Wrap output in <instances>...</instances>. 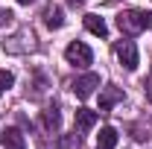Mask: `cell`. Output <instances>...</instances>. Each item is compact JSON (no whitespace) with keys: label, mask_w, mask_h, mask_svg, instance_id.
<instances>
[{"label":"cell","mask_w":152,"mask_h":149,"mask_svg":"<svg viewBox=\"0 0 152 149\" xmlns=\"http://www.w3.org/2000/svg\"><path fill=\"white\" fill-rule=\"evenodd\" d=\"M35 47H38V44H35V32H32L29 26H20L12 38L3 41V50H6V53H15V56H20V53H32Z\"/></svg>","instance_id":"1"},{"label":"cell","mask_w":152,"mask_h":149,"mask_svg":"<svg viewBox=\"0 0 152 149\" xmlns=\"http://www.w3.org/2000/svg\"><path fill=\"white\" fill-rule=\"evenodd\" d=\"M117 26H120V32L123 35H140L143 29H146V18H143V12H120L117 15Z\"/></svg>","instance_id":"2"},{"label":"cell","mask_w":152,"mask_h":149,"mask_svg":"<svg viewBox=\"0 0 152 149\" xmlns=\"http://www.w3.org/2000/svg\"><path fill=\"white\" fill-rule=\"evenodd\" d=\"M64 58H67L73 67H88V64L94 61V53H91L88 44H82V41H70L67 50H64Z\"/></svg>","instance_id":"3"},{"label":"cell","mask_w":152,"mask_h":149,"mask_svg":"<svg viewBox=\"0 0 152 149\" xmlns=\"http://www.w3.org/2000/svg\"><path fill=\"white\" fill-rule=\"evenodd\" d=\"M114 56L120 58V64L126 70H134L137 67V47H134L132 41H117L114 44Z\"/></svg>","instance_id":"4"},{"label":"cell","mask_w":152,"mask_h":149,"mask_svg":"<svg viewBox=\"0 0 152 149\" xmlns=\"http://www.w3.org/2000/svg\"><path fill=\"white\" fill-rule=\"evenodd\" d=\"M41 20H44L47 29H61V26H64V12H61V6H58V3H44V6H41Z\"/></svg>","instance_id":"5"},{"label":"cell","mask_w":152,"mask_h":149,"mask_svg":"<svg viewBox=\"0 0 152 149\" xmlns=\"http://www.w3.org/2000/svg\"><path fill=\"white\" fill-rule=\"evenodd\" d=\"M94 88H99V76L96 73H85V76H79L73 82V93L79 99H88V96L94 93Z\"/></svg>","instance_id":"6"},{"label":"cell","mask_w":152,"mask_h":149,"mask_svg":"<svg viewBox=\"0 0 152 149\" xmlns=\"http://www.w3.org/2000/svg\"><path fill=\"white\" fill-rule=\"evenodd\" d=\"M96 120H99L96 111H91V108H76L73 123H76V131H79V134H88V131L96 126Z\"/></svg>","instance_id":"7"},{"label":"cell","mask_w":152,"mask_h":149,"mask_svg":"<svg viewBox=\"0 0 152 149\" xmlns=\"http://www.w3.org/2000/svg\"><path fill=\"white\" fill-rule=\"evenodd\" d=\"M117 102H123V88L108 85V88H102V91H99V111H111Z\"/></svg>","instance_id":"8"},{"label":"cell","mask_w":152,"mask_h":149,"mask_svg":"<svg viewBox=\"0 0 152 149\" xmlns=\"http://www.w3.org/2000/svg\"><path fill=\"white\" fill-rule=\"evenodd\" d=\"M0 146L3 149H26V140H23V131L9 126V129L0 134Z\"/></svg>","instance_id":"9"},{"label":"cell","mask_w":152,"mask_h":149,"mask_svg":"<svg viewBox=\"0 0 152 149\" xmlns=\"http://www.w3.org/2000/svg\"><path fill=\"white\" fill-rule=\"evenodd\" d=\"M41 126L47 131H58V126H61V114H58L56 105H47L44 111H41Z\"/></svg>","instance_id":"10"},{"label":"cell","mask_w":152,"mask_h":149,"mask_svg":"<svg viewBox=\"0 0 152 149\" xmlns=\"http://www.w3.org/2000/svg\"><path fill=\"white\" fill-rule=\"evenodd\" d=\"M85 29L96 38H105L108 35V26H105V20L99 18V15H85Z\"/></svg>","instance_id":"11"},{"label":"cell","mask_w":152,"mask_h":149,"mask_svg":"<svg viewBox=\"0 0 152 149\" xmlns=\"http://www.w3.org/2000/svg\"><path fill=\"white\" fill-rule=\"evenodd\" d=\"M114 146H117V129L102 126L99 134H96V149H114Z\"/></svg>","instance_id":"12"},{"label":"cell","mask_w":152,"mask_h":149,"mask_svg":"<svg viewBox=\"0 0 152 149\" xmlns=\"http://www.w3.org/2000/svg\"><path fill=\"white\" fill-rule=\"evenodd\" d=\"M12 85H15V76L9 73V70H0V96H3V93L9 91Z\"/></svg>","instance_id":"13"},{"label":"cell","mask_w":152,"mask_h":149,"mask_svg":"<svg viewBox=\"0 0 152 149\" xmlns=\"http://www.w3.org/2000/svg\"><path fill=\"white\" fill-rule=\"evenodd\" d=\"M12 20H15V15H12L9 9H0V26H9Z\"/></svg>","instance_id":"14"},{"label":"cell","mask_w":152,"mask_h":149,"mask_svg":"<svg viewBox=\"0 0 152 149\" xmlns=\"http://www.w3.org/2000/svg\"><path fill=\"white\" fill-rule=\"evenodd\" d=\"M143 91H146V99L152 102V79H146V82H143Z\"/></svg>","instance_id":"15"},{"label":"cell","mask_w":152,"mask_h":149,"mask_svg":"<svg viewBox=\"0 0 152 149\" xmlns=\"http://www.w3.org/2000/svg\"><path fill=\"white\" fill-rule=\"evenodd\" d=\"M143 18H146V26H152V12H146Z\"/></svg>","instance_id":"16"},{"label":"cell","mask_w":152,"mask_h":149,"mask_svg":"<svg viewBox=\"0 0 152 149\" xmlns=\"http://www.w3.org/2000/svg\"><path fill=\"white\" fill-rule=\"evenodd\" d=\"M67 3H70V6H82L85 0H67Z\"/></svg>","instance_id":"17"},{"label":"cell","mask_w":152,"mask_h":149,"mask_svg":"<svg viewBox=\"0 0 152 149\" xmlns=\"http://www.w3.org/2000/svg\"><path fill=\"white\" fill-rule=\"evenodd\" d=\"M18 3H20V6H29V3H32V0H18Z\"/></svg>","instance_id":"18"}]
</instances>
